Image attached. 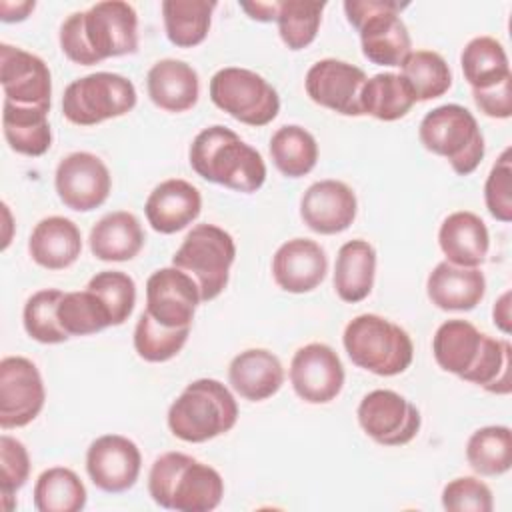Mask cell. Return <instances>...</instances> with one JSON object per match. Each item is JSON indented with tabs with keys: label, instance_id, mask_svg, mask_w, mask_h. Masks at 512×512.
<instances>
[{
	"label": "cell",
	"instance_id": "23",
	"mask_svg": "<svg viewBox=\"0 0 512 512\" xmlns=\"http://www.w3.org/2000/svg\"><path fill=\"white\" fill-rule=\"evenodd\" d=\"M438 244L446 262L462 268H478L488 256L490 234L480 216L458 210L448 214L440 224Z\"/></svg>",
	"mask_w": 512,
	"mask_h": 512
},
{
	"label": "cell",
	"instance_id": "49",
	"mask_svg": "<svg viewBox=\"0 0 512 512\" xmlns=\"http://www.w3.org/2000/svg\"><path fill=\"white\" fill-rule=\"evenodd\" d=\"M492 318L498 330H502L504 334L512 332V316H510V292L506 290L494 304L492 308Z\"/></svg>",
	"mask_w": 512,
	"mask_h": 512
},
{
	"label": "cell",
	"instance_id": "46",
	"mask_svg": "<svg viewBox=\"0 0 512 512\" xmlns=\"http://www.w3.org/2000/svg\"><path fill=\"white\" fill-rule=\"evenodd\" d=\"M472 96L482 114L500 120L512 116V76L490 88L472 90Z\"/></svg>",
	"mask_w": 512,
	"mask_h": 512
},
{
	"label": "cell",
	"instance_id": "42",
	"mask_svg": "<svg viewBox=\"0 0 512 512\" xmlns=\"http://www.w3.org/2000/svg\"><path fill=\"white\" fill-rule=\"evenodd\" d=\"M86 288L96 292L106 304L114 326H120L130 318L136 304V282L132 276L120 270H102L90 278Z\"/></svg>",
	"mask_w": 512,
	"mask_h": 512
},
{
	"label": "cell",
	"instance_id": "7",
	"mask_svg": "<svg viewBox=\"0 0 512 512\" xmlns=\"http://www.w3.org/2000/svg\"><path fill=\"white\" fill-rule=\"evenodd\" d=\"M422 146L450 162L458 176L472 174L484 158V136L474 114L460 104L430 110L418 128Z\"/></svg>",
	"mask_w": 512,
	"mask_h": 512
},
{
	"label": "cell",
	"instance_id": "5",
	"mask_svg": "<svg viewBox=\"0 0 512 512\" xmlns=\"http://www.w3.org/2000/svg\"><path fill=\"white\" fill-rule=\"evenodd\" d=\"M236 420L238 404L232 392L214 378L190 382L168 408L170 432L192 444L230 432Z\"/></svg>",
	"mask_w": 512,
	"mask_h": 512
},
{
	"label": "cell",
	"instance_id": "26",
	"mask_svg": "<svg viewBox=\"0 0 512 512\" xmlns=\"http://www.w3.org/2000/svg\"><path fill=\"white\" fill-rule=\"evenodd\" d=\"M150 100L164 112H186L200 96L198 72L176 58L158 60L146 76Z\"/></svg>",
	"mask_w": 512,
	"mask_h": 512
},
{
	"label": "cell",
	"instance_id": "6",
	"mask_svg": "<svg viewBox=\"0 0 512 512\" xmlns=\"http://www.w3.org/2000/svg\"><path fill=\"white\" fill-rule=\"evenodd\" d=\"M342 344L352 364L376 376L402 374L414 358L408 332L378 314L352 318L344 328Z\"/></svg>",
	"mask_w": 512,
	"mask_h": 512
},
{
	"label": "cell",
	"instance_id": "10",
	"mask_svg": "<svg viewBox=\"0 0 512 512\" xmlns=\"http://www.w3.org/2000/svg\"><path fill=\"white\" fill-rule=\"evenodd\" d=\"M134 84L114 72H94L70 82L62 96V114L76 126H94L128 114L136 106Z\"/></svg>",
	"mask_w": 512,
	"mask_h": 512
},
{
	"label": "cell",
	"instance_id": "24",
	"mask_svg": "<svg viewBox=\"0 0 512 512\" xmlns=\"http://www.w3.org/2000/svg\"><path fill=\"white\" fill-rule=\"evenodd\" d=\"M426 294L440 310L468 312L484 298L486 278L478 268H462L444 260L428 274Z\"/></svg>",
	"mask_w": 512,
	"mask_h": 512
},
{
	"label": "cell",
	"instance_id": "15",
	"mask_svg": "<svg viewBox=\"0 0 512 512\" xmlns=\"http://www.w3.org/2000/svg\"><path fill=\"white\" fill-rule=\"evenodd\" d=\"M344 366L336 350L322 342L298 348L290 362V384L308 404L332 402L344 386Z\"/></svg>",
	"mask_w": 512,
	"mask_h": 512
},
{
	"label": "cell",
	"instance_id": "4",
	"mask_svg": "<svg viewBox=\"0 0 512 512\" xmlns=\"http://www.w3.org/2000/svg\"><path fill=\"white\" fill-rule=\"evenodd\" d=\"M148 492L166 510L210 512L224 496L220 472L188 454L164 452L148 472Z\"/></svg>",
	"mask_w": 512,
	"mask_h": 512
},
{
	"label": "cell",
	"instance_id": "13",
	"mask_svg": "<svg viewBox=\"0 0 512 512\" xmlns=\"http://www.w3.org/2000/svg\"><path fill=\"white\" fill-rule=\"evenodd\" d=\"M46 390L36 364L24 356L0 360V426L22 428L44 408Z\"/></svg>",
	"mask_w": 512,
	"mask_h": 512
},
{
	"label": "cell",
	"instance_id": "39",
	"mask_svg": "<svg viewBox=\"0 0 512 512\" xmlns=\"http://www.w3.org/2000/svg\"><path fill=\"white\" fill-rule=\"evenodd\" d=\"M326 2L282 0L278 2V34L290 50L310 46L318 34Z\"/></svg>",
	"mask_w": 512,
	"mask_h": 512
},
{
	"label": "cell",
	"instance_id": "2",
	"mask_svg": "<svg viewBox=\"0 0 512 512\" xmlns=\"http://www.w3.org/2000/svg\"><path fill=\"white\" fill-rule=\"evenodd\" d=\"M60 48L68 60L92 66L138 50V14L122 0L96 2L70 14L60 26Z\"/></svg>",
	"mask_w": 512,
	"mask_h": 512
},
{
	"label": "cell",
	"instance_id": "44",
	"mask_svg": "<svg viewBox=\"0 0 512 512\" xmlns=\"http://www.w3.org/2000/svg\"><path fill=\"white\" fill-rule=\"evenodd\" d=\"M442 506L448 512H492V490L474 476L450 480L442 490Z\"/></svg>",
	"mask_w": 512,
	"mask_h": 512
},
{
	"label": "cell",
	"instance_id": "8",
	"mask_svg": "<svg viewBox=\"0 0 512 512\" xmlns=\"http://www.w3.org/2000/svg\"><path fill=\"white\" fill-rule=\"evenodd\" d=\"M408 4L394 0H346L348 22L358 30L362 54L380 66H400L412 52V42L400 12Z\"/></svg>",
	"mask_w": 512,
	"mask_h": 512
},
{
	"label": "cell",
	"instance_id": "16",
	"mask_svg": "<svg viewBox=\"0 0 512 512\" xmlns=\"http://www.w3.org/2000/svg\"><path fill=\"white\" fill-rule=\"evenodd\" d=\"M368 76L362 68L336 60L324 58L310 66L306 72V94L318 106H324L342 116H362L360 94Z\"/></svg>",
	"mask_w": 512,
	"mask_h": 512
},
{
	"label": "cell",
	"instance_id": "29",
	"mask_svg": "<svg viewBox=\"0 0 512 512\" xmlns=\"http://www.w3.org/2000/svg\"><path fill=\"white\" fill-rule=\"evenodd\" d=\"M376 250L366 240H348L340 246L334 266V290L348 304L368 298L374 286Z\"/></svg>",
	"mask_w": 512,
	"mask_h": 512
},
{
	"label": "cell",
	"instance_id": "3",
	"mask_svg": "<svg viewBox=\"0 0 512 512\" xmlns=\"http://www.w3.org/2000/svg\"><path fill=\"white\" fill-rule=\"evenodd\" d=\"M192 170L214 184L252 194L266 180L262 154L226 126H208L190 144Z\"/></svg>",
	"mask_w": 512,
	"mask_h": 512
},
{
	"label": "cell",
	"instance_id": "14",
	"mask_svg": "<svg viewBox=\"0 0 512 512\" xmlns=\"http://www.w3.org/2000/svg\"><path fill=\"white\" fill-rule=\"evenodd\" d=\"M60 202L76 212H90L102 206L112 188L108 166L92 152H72L64 156L54 174Z\"/></svg>",
	"mask_w": 512,
	"mask_h": 512
},
{
	"label": "cell",
	"instance_id": "9",
	"mask_svg": "<svg viewBox=\"0 0 512 512\" xmlns=\"http://www.w3.org/2000/svg\"><path fill=\"white\" fill-rule=\"evenodd\" d=\"M236 258L234 238L216 224L194 226L172 256V266L186 272L200 290V300L218 298L228 286Z\"/></svg>",
	"mask_w": 512,
	"mask_h": 512
},
{
	"label": "cell",
	"instance_id": "45",
	"mask_svg": "<svg viewBox=\"0 0 512 512\" xmlns=\"http://www.w3.org/2000/svg\"><path fill=\"white\" fill-rule=\"evenodd\" d=\"M512 164H510V148H506L496 164L492 166L486 184H484V202L488 212L498 222L512 220Z\"/></svg>",
	"mask_w": 512,
	"mask_h": 512
},
{
	"label": "cell",
	"instance_id": "18",
	"mask_svg": "<svg viewBox=\"0 0 512 512\" xmlns=\"http://www.w3.org/2000/svg\"><path fill=\"white\" fill-rule=\"evenodd\" d=\"M0 82L4 102L50 110L52 76L40 56L18 46L0 44Z\"/></svg>",
	"mask_w": 512,
	"mask_h": 512
},
{
	"label": "cell",
	"instance_id": "33",
	"mask_svg": "<svg viewBox=\"0 0 512 512\" xmlns=\"http://www.w3.org/2000/svg\"><path fill=\"white\" fill-rule=\"evenodd\" d=\"M460 66L472 90L490 88L512 76L506 50L492 36L472 38L460 54Z\"/></svg>",
	"mask_w": 512,
	"mask_h": 512
},
{
	"label": "cell",
	"instance_id": "31",
	"mask_svg": "<svg viewBox=\"0 0 512 512\" xmlns=\"http://www.w3.org/2000/svg\"><path fill=\"white\" fill-rule=\"evenodd\" d=\"M416 104L414 92L408 82L394 72H380L366 80L360 106L362 114H368L382 122H394L404 118Z\"/></svg>",
	"mask_w": 512,
	"mask_h": 512
},
{
	"label": "cell",
	"instance_id": "43",
	"mask_svg": "<svg viewBox=\"0 0 512 512\" xmlns=\"http://www.w3.org/2000/svg\"><path fill=\"white\" fill-rule=\"evenodd\" d=\"M30 476V456L26 446L8 436H0V494L4 510L14 508V494L26 484Z\"/></svg>",
	"mask_w": 512,
	"mask_h": 512
},
{
	"label": "cell",
	"instance_id": "38",
	"mask_svg": "<svg viewBox=\"0 0 512 512\" xmlns=\"http://www.w3.org/2000/svg\"><path fill=\"white\" fill-rule=\"evenodd\" d=\"M56 314L62 330L70 338L90 336L108 326H114L106 304L90 288L78 292H64Z\"/></svg>",
	"mask_w": 512,
	"mask_h": 512
},
{
	"label": "cell",
	"instance_id": "21",
	"mask_svg": "<svg viewBox=\"0 0 512 512\" xmlns=\"http://www.w3.org/2000/svg\"><path fill=\"white\" fill-rule=\"evenodd\" d=\"M328 272L324 248L310 238H292L272 256V278L292 294H304L320 286Z\"/></svg>",
	"mask_w": 512,
	"mask_h": 512
},
{
	"label": "cell",
	"instance_id": "30",
	"mask_svg": "<svg viewBox=\"0 0 512 512\" xmlns=\"http://www.w3.org/2000/svg\"><path fill=\"white\" fill-rule=\"evenodd\" d=\"M48 112L36 106H18L4 102L2 128L8 146L24 156H42L52 146V130Z\"/></svg>",
	"mask_w": 512,
	"mask_h": 512
},
{
	"label": "cell",
	"instance_id": "37",
	"mask_svg": "<svg viewBox=\"0 0 512 512\" xmlns=\"http://www.w3.org/2000/svg\"><path fill=\"white\" fill-rule=\"evenodd\" d=\"M466 460L480 476H500L512 466V432L508 426H484L472 432Z\"/></svg>",
	"mask_w": 512,
	"mask_h": 512
},
{
	"label": "cell",
	"instance_id": "35",
	"mask_svg": "<svg viewBox=\"0 0 512 512\" xmlns=\"http://www.w3.org/2000/svg\"><path fill=\"white\" fill-rule=\"evenodd\" d=\"M86 486L78 474L64 466L44 470L34 484L38 512H80L86 506Z\"/></svg>",
	"mask_w": 512,
	"mask_h": 512
},
{
	"label": "cell",
	"instance_id": "12",
	"mask_svg": "<svg viewBox=\"0 0 512 512\" xmlns=\"http://www.w3.org/2000/svg\"><path fill=\"white\" fill-rule=\"evenodd\" d=\"M358 424L382 446H404L416 438L422 418L418 408L394 390L368 392L356 410Z\"/></svg>",
	"mask_w": 512,
	"mask_h": 512
},
{
	"label": "cell",
	"instance_id": "34",
	"mask_svg": "<svg viewBox=\"0 0 512 512\" xmlns=\"http://www.w3.org/2000/svg\"><path fill=\"white\" fill-rule=\"evenodd\" d=\"M270 156L278 172L288 178H300L314 170L318 162V144L306 128L286 124L272 134Z\"/></svg>",
	"mask_w": 512,
	"mask_h": 512
},
{
	"label": "cell",
	"instance_id": "27",
	"mask_svg": "<svg viewBox=\"0 0 512 512\" xmlns=\"http://www.w3.org/2000/svg\"><path fill=\"white\" fill-rule=\"evenodd\" d=\"M32 260L46 270H64L72 266L82 252L80 228L64 216L42 218L28 240Z\"/></svg>",
	"mask_w": 512,
	"mask_h": 512
},
{
	"label": "cell",
	"instance_id": "25",
	"mask_svg": "<svg viewBox=\"0 0 512 512\" xmlns=\"http://www.w3.org/2000/svg\"><path fill=\"white\" fill-rule=\"evenodd\" d=\"M228 382L244 400L262 402L282 388L284 368L278 356L270 350L248 348L232 358L228 366Z\"/></svg>",
	"mask_w": 512,
	"mask_h": 512
},
{
	"label": "cell",
	"instance_id": "22",
	"mask_svg": "<svg viewBox=\"0 0 512 512\" xmlns=\"http://www.w3.org/2000/svg\"><path fill=\"white\" fill-rule=\"evenodd\" d=\"M202 210V196L198 188L182 178L160 182L146 198L144 214L152 230L160 234H174L192 224Z\"/></svg>",
	"mask_w": 512,
	"mask_h": 512
},
{
	"label": "cell",
	"instance_id": "36",
	"mask_svg": "<svg viewBox=\"0 0 512 512\" xmlns=\"http://www.w3.org/2000/svg\"><path fill=\"white\" fill-rule=\"evenodd\" d=\"M400 70V76L412 88L416 102L440 98L452 86L450 66L434 50H412L402 60Z\"/></svg>",
	"mask_w": 512,
	"mask_h": 512
},
{
	"label": "cell",
	"instance_id": "20",
	"mask_svg": "<svg viewBox=\"0 0 512 512\" xmlns=\"http://www.w3.org/2000/svg\"><path fill=\"white\" fill-rule=\"evenodd\" d=\"M358 200L354 190L340 180H320L308 186L300 200V216L316 234H340L354 222Z\"/></svg>",
	"mask_w": 512,
	"mask_h": 512
},
{
	"label": "cell",
	"instance_id": "11",
	"mask_svg": "<svg viewBox=\"0 0 512 512\" xmlns=\"http://www.w3.org/2000/svg\"><path fill=\"white\" fill-rule=\"evenodd\" d=\"M210 100L214 106L248 126H266L280 112L276 88L248 68L228 66L210 78Z\"/></svg>",
	"mask_w": 512,
	"mask_h": 512
},
{
	"label": "cell",
	"instance_id": "41",
	"mask_svg": "<svg viewBox=\"0 0 512 512\" xmlns=\"http://www.w3.org/2000/svg\"><path fill=\"white\" fill-rule=\"evenodd\" d=\"M190 328H168L158 324L146 310L134 328V350L146 362H166L186 344Z\"/></svg>",
	"mask_w": 512,
	"mask_h": 512
},
{
	"label": "cell",
	"instance_id": "19",
	"mask_svg": "<svg viewBox=\"0 0 512 512\" xmlns=\"http://www.w3.org/2000/svg\"><path fill=\"white\" fill-rule=\"evenodd\" d=\"M200 302L196 282L176 266L160 268L146 280V312L162 326L190 328Z\"/></svg>",
	"mask_w": 512,
	"mask_h": 512
},
{
	"label": "cell",
	"instance_id": "1",
	"mask_svg": "<svg viewBox=\"0 0 512 512\" xmlns=\"http://www.w3.org/2000/svg\"><path fill=\"white\" fill-rule=\"evenodd\" d=\"M436 364L458 378L492 394H510L512 348L508 340L480 332L472 322L452 318L438 326L432 338Z\"/></svg>",
	"mask_w": 512,
	"mask_h": 512
},
{
	"label": "cell",
	"instance_id": "48",
	"mask_svg": "<svg viewBox=\"0 0 512 512\" xmlns=\"http://www.w3.org/2000/svg\"><path fill=\"white\" fill-rule=\"evenodd\" d=\"M240 8L258 22H272L278 14V2H240Z\"/></svg>",
	"mask_w": 512,
	"mask_h": 512
},
{
	"label": "cell",
	"instance_id": "47",
	"mask_svg": "<svg viewBox=\"0 0 512 512\" xmlns=\"http://www.w3.org/2000/svg\"><path fill=\"white\" fill-rule=\"evenodd\" d=\"M34 2L24 0V2H8L2 0L0 2V20L2 22H22L28 18V14L34 10Z\"/></svg>",
	"mask_w": 512,
	"mask_h": 512
},
{
	"label": "cell",
	"instance_id": "17",
	"mask_svg": "<svg viewBox=\"0 0 512 512\" xmlns=\"http://www.w3.org/2000/svg\"><path fill=\"white\" fill-rule=\"evenodd\" d=\"M142 468V454L136 442L122 434L98 436L86 452V472L92 484L104 492L120 494L130 490Z\"/></svg>",
	"mask_w": 512,
	"mask_h": 512
},
{
	"label": "cell",
	"instance_id": "40",
	"mask_svg": "<svg viewBox=\"0 0 512 512\" xmlns=\"http://www.w3.org/2000/svg\"><path fill=\"white\" fill-rule=\"evenodd\" d=\"M62 296H64L62 290L46 288V290L34 292L26 300L24 312H22V322H24L26 334L32 340H36L40 344H62L70 338L62 330V326L58 322V314H56Z\"/></svg>",
	"mask_w": 512,
	"mask_h": 512
},
{
	"label": "cell",
	"instance_id": "28",
	"mask_svg": "<svg viewBox=\"0 0 512 512\" xmlns=\"http://www.w3.org/2000/svg\"><path fill=\"white\" fill-rule=\"evenodd\" d=\"M90 250L102 262H126L138 256L144 246L140 220L126 210L102 216L90 230Z\"/></svg>",
	"mask_w": 512,
	"mask_h": 512
},
{
	"label": "cell",
	"instance_id": "32",
	"mask_svg": "<svg viewBox=\"0 0 512 512\" xmlns=\"http://www.w3.org/2000/svg\"><path fill=\"white\" fill-rule=\"evenodd\" d=\"M214 0H164L162 16L168 40L178 48H194L210 30Z\"/></svg>",
	"mask_w": 512,
	"mask_h": 512
}]
</instances>
